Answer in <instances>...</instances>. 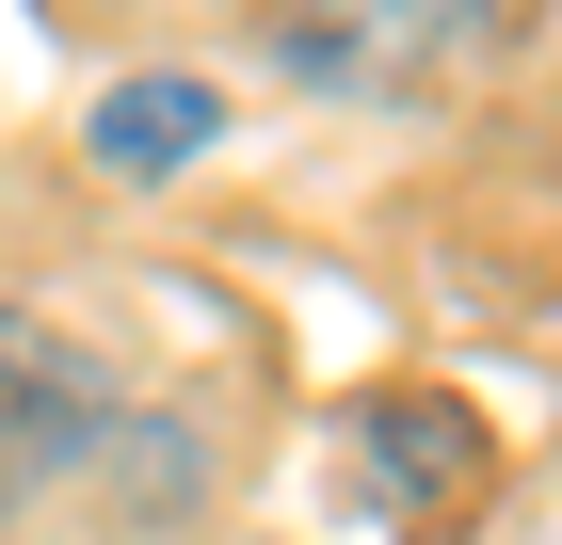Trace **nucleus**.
Instances as JSON below:
<instances>
[{
	"instance_id": "nucleus-3",
	"label": "nucleus",
	"mask_w": 562,
	"mask_h": 545,
	"mask_svg": "<svg viewBox=\"0 0 562 545\" xmlns=\"http://www.w3.org/2000/svg\"><path fill=\"white\" fill-rule=\"evenodd\" d=\"M210 128H225V96H210V81L145 65V81H113V96H97V161H113V177H177Z\"/></svg>"
},
{
	"instance_id": "nucleus-1",
	"label": "nucleus",
	"mask_w": 562,
	"mask_h": 545,
	"mask_svg": "<svg viewBox=\"0 0 562 545\" xmlns=\"http://www.w3.org/2000/svg\"><path fill=\"white\" fill-rule=\"evenodd\" d=\"M482 33V0H290V81H322V96H418L450 48Z\"/></svg>"
},
{
	"instance_id": "nucleus-2",
	"label": "nucleus",
	"mask_w": 562,
	"mask_h": 545,
	"mask_svg": "<svg viewBox=\"0 0 562 545\" xmlns=\"http://www.w3.org/2000/svg\"><path fill=\"white\" fill-rule=\"evenodd\" d=\"M65 450H81V370H65V353L0 305V498L65 481Z\"/></svg>"
}]
</instances>
